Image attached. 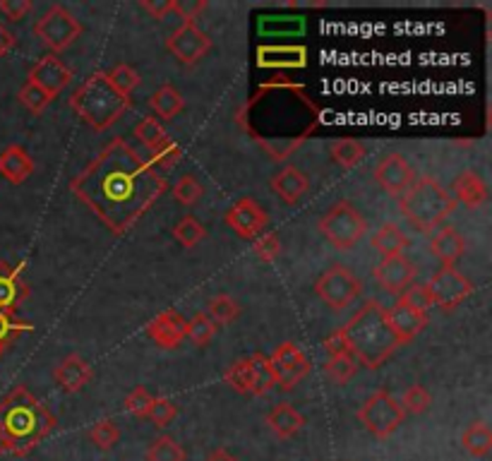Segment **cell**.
I'll return each mask as SVG.
<instances>
[{
    "mask_svg": "<svg viewBox=\"0 0 492 461\" xmlns=\"http://www.w3.org/2000/svg\"><path fill=\"white\" fill-rule=\"evenodd\" d=\"M166 187V178L123 137H113L70 181V193L115 236L135 226Z\"/></svg>",
    "mask_w": 492,
    "mask_h": 461,
    "instance_id": "obj_1",
    "label": "cell"
},
{
    "mask_svg": "<svg viewBox=\"0 0 492 461\" xmlns=\"http://www.w3.org/2000/svg\"><path fill=\"white\" fill-rule=\"evenodd\" d=\"M238 123L270 154V159L283 161L303 145L320 125V106L305 92L303 85L289 77L264 82L255 96L241 108Z\"/></svg>",
    "mask_w": 492,
    "mask_h": 461,
    "instance_id": "obj_2",
    "label": "cell"
},
{
    "mask_svg": "<svg viewBox=\"0 0 492 461\" xmlns=\"http://www.w3.org/2000/svg\"><path fill=\"white\" fill-rule=\"evenodd\" d=\"M54 428L55 416L25 385L0 399V455H32Z\"/></svg>",
    "mask_w": 492,
    "mask_h": 461,
    "instance_id": "obj_3",
    "label": "cell"
},
{
    "mask_svg": "<svg viewBox=\"0 0 492 461\" xmlns=\"http://www.w3.org/2000/svg\"><path fill=\"white\" fill-rule=\"evenodd\" d=\"M341 335L346 339L349 354L370 370L385 366L391 354L401 346L389 327L387 307L375 298L365 301L363 307H358L351 320L341 327Z\"/></svg>",
    "mask_w": 492,
    "mask_h": 461,
    "instance_id": "obj_4",
    "label": "cell"
},
{
    "mask_svg": "<svg viewBox=\"0 0 492 461\" xmlns=\"http://www.w3.org/2000/svg\"><path fill=\"white\" fill-rule=\"evenodd\" d=\"M68 106L82 121L87 123L96 133H106L108 127H113L128 114L133 101L123 99L108 82V75L103 70H96L82 82L80 87L70 94Z\"/></svg>",
    "mask_w": 492,
    "mask_h": 461,
    "instance_id": "obj_5",
    "label": "cell"
},
{
    "mask_svg": "<svg viewBox=\"0 0 492 461\" xmlns=\"http://www.w3.org/2000/svg\"><path fill=\"white\" fill-rule=\"evenodd\" d=\"M457 207L458 205L452 195L432 175H420L418 181H413L399 197V212L420 234H432L457 212Z\"/></svg>",
    "mask_w": 492,
    "mask_h": 461,
    "instance_id": "obj_6",
    "label": "cell"
},
{
    "mask_svg": "<svg viewBox=\"0 0 492 461\" xmlns=\"http://www.w3.org/2000/svg\"><path fill=\"white\" fill-rule=\"evenodd\" d=\"M320 231L331 246L341 250V253H349L353 246H358V241L368 234V221L365 216L353 207L349 200H339L337 205H331L327 209V215L320 219Z\"/></svg>",
    "mask_w": 492,
    "mask_h": 461,
    "instance_id": "obj_7",
    "label": "cell"
},
{
    "mask_svg": "<svg viewBox=\"0 0 492 461\" xmlns=\"http://www.w3.org/2000/svg\"><path fill=\"white\" fill-rule=\"evenodd\" d=\"M356 416L358 421L363 423V428L370 435H375L378 440H389L391 435L397 433L399 426L406 421V411L387 389L372 392L365 399L363 406L358 408Z\"/></svg>",
    "mask_w": 492,
    "mask_h": 461,
    "instance_id": "obj_8",
    "label": "cell"
},
{
    "mask_svg": "<svg viewBox=\"0 0 492 461\" xmlns=\"http://www.w3.org/2000/svg\"><path fill=\"white\" fill-rule=\"evenodd\" d=\"M34 34L44 46L51 48L54 54H61V51L70 48L74 41L80 39L82 25L68 7L55 3L41 15V20H36Z\"/></svg>",
    "mask_w": 492,
    "mask_h": 461,
    "instance_id": "obj_9",
    "label": "cell"
},
{
    "mask_svg": "<svg viewBox=\"0 0 492 461\" xmlns=\"http://www.w3.org/2000/svg\"><path fill=\"white\" fill-rule=\"evenodd\" d=\"M360 291H363V281L358 279L351 269L344 267V265L330 267L315 284V294L337 313L351 306L360 296Z\"/></svg>",
    "mask_w": 492,
    "mask_h": 461,
    "instance_id": "obj_10",
    "label": "cell"
},
{
    "mask_svg": "<svg viewBox=\"0 0 492 461\" xmlns=\"http://www.w3.org/2000/svg\"><path fill=\"white\" fill-rule=\"evenodd\" d=\"M271 368L277 375V387L283 392H293L296 385H300L303 377H308L312 370L308 356L293 344V341H283L281 346L274 348V354L270 356Z\"/></svg>",
    "mask_w": 492,
    "mask_h": 461,
    "instance_id": "obj_11",
    "label": "cell"
},
{
    "mask_svg": "<svg viewBox=\"0 0 492 461\" xmlns=\"http://www.w3.org/2000/svg\"><path fill=\"white\" fill-rule=\"evenodd\" d=\"M425 286L432 296V306L442 307V310H454L473 294L471 281L454 267H442L439 272H435Z\"/></svg>",
    "mask_w": 492,
    "mask_h": 461,
    "instance_id": "obj_12",
    "label": "cell"
},
{
    "mask_svg": "<svg viewBox=\"0 0 492 461\" xmlns=\"http://www.w3.org/2000/svg\"><path fill=\"white\" fill-rule=\"evenodd\" d=\"M214 41L207 32L197 27V22H182L176 32L166 39V48L176 55L182 65H195L210 54Z\"/></svg>",
    "mask_w": 492,
    "mask_h": 461,
    "instance_id": "obj_13",
    "label": "cell"
},
{
    "mask_svg": "<svg viewBox=\"0 0 492 461\" xmlns=\"http://www.w3.org/2000/svg\"><path fill=\"white\" fill-rule=\"evenodd\" d=\"M418 269L406 255H391V257H382L378 267L372 269V276L379 286L385 288L387 294L401 296L406 288L416 281Z\"/></svg>",
    "mask_w": 492,
    "mask_h": 461,
    "instance_id": "obj_14",
    "label": "cell"
},
{
    "mask_svg": "<svg viewBox=\"0 0 492 461\" xmlns=\"http://www.w3.org/2000/svg\"><path fill=\"white\" fill-rule=\"evenodd\" d=\"M226 224H229L236 236H241L243 241H255L257 236L264 234V228L270 224V216L262 209V205H257L252 197H243L238 200L233 207L226 212Z\"/></svg>",
    "mask_w": 492,
    "mask_h": 461,
    "instance_id": "obj_15",
    "label": "cell"
},
{
    "mask_svg": "<svg viewBox=\"0 0 492 461\" xmlns=\"http://www.w3.org/2000/svg\"><path fill=\"white\" fill-rule=\"evenodd\" d=\"M416 181V171L401 154H387L385 159L375 166V183L385 190L389 197H401L406 187Z\"/></svg>",
    "mask_w": 492,
    "mask_h": 461,
    "instance_id": "obj_16",
    "label": "cell"
},
{
    "mask_svg": "<svg viewBox=\"0 0 492 461\" xmlns=\"http://www.w3.org/2000/svg\"><path fill=\"white\" fill-rule=\"evenodd\" d=\"M73 70H70L61 58H55V55H46V58H41L32 70H29L27 82H34L36 87H41L44 92L55 99L63 89L68 87L70 80H73Z\"/></svg>",
    "mask_w": 492,
    "mask_h": 461,
    "instance_id": "obj_17",
    "label": "cell"
},
{
    "mask_svg": "<svg viewBox=\"0 0 492 461\" xmlns=\"http://www.w3.org/2000/svg\"><path fill=\"white\" fill-rule=\"evenodd\" d=\"M32 288L22 276V265L13 267L7 262H0V313L15 315L20 306L29 298Z\"/></svg>",
    "mask_w": 492,
    "mask_h": 461,
    "instance_id": "obj_18",
    "label": "cell"
},
{
    "mask_svg": "<svg viewBox=\"0 0 492 461\" xmlns=\"http://www.w3.org/2000/svg\"><path fill=\"white\" fill-rule=\"evenodd\" d=\"M185 332H188V320L181 317L176 310H163V313L156 315L154 320L147 322V327H144V335L162 348L181 346V341L185 339Z\"/></svg>",
    "mask_w": 492,
    "mask_h": 461,
    "instance_id": "obj_19",
    "label": "cell"
},
{
    "mask_svg": "<svg viewBox=\"0 0 492 461\" xmlns=\"http://www.w3.org/2000/svg\"><path fill=\"white\" fill-rule=\"evenodd\" d=\"M54 377L61 385L63 392L77 395V392H82L92 382L94 373H92V366L80 354H70L55 366Z\"/></svg>",
    "mask_w": 492,
    "mask_h": 461,
    "instance_id": "obj_20",
    "label": "cell"
},
{
    "mask_svg": "<svg viewBox=\"0 0 492 461\" xmlns=\"http://www.w3.org/2000/svg\"><path fill=\"white\" fill-rule=\"evenodd\" d=\"M387 317H389L391 332H394V336H397L401 346L411 344V341L428 327V315L416 313V310L406 307L401 301H397L394 307H387Z\"/></svg>",
    "mask_w": 492,
    "mask_h": 461,
    "instance_id": "obj_21",
    "label": "cell"
},
{
    "mask_svg": "<svg viewBox=\"0 0 492 461\" xmlns=\"http://www.w3.org/2000/svg\"><path fill=\"white\" fill-rule=\"evenodd\" d=\"M34 174V159L22 145H10L0 152V175L13 185H22Z\"/></svg>",
    "mask_w": 492,
    "mask_h": 461,
    "instance_id": "obj_22",
    "label": "cell"
},
{
    "mask_svg": "<svg viewBox=\"0 0 492 461\" xmlns=\"http://www.w3.org/2000/svg\"><path fill=\"white\" fill-rule=\"evenodd\" d=\"M270 185L283 205H296V202H300V197L310 190L308 175L298 166H283L281 171L271 178Z\"/></svg>",
    "mask_w": 492,
    "mask_h": 461,
    "instance_id": "obj_23",
    "label": "cell"
},
{
    "mask_svg": "<svg viewBox=\"0 0 492 461\" xmlns=\"http://www.w3.org/2000/svg\"><path fill=\"white\" fill-rule=\"evenodd\" d=\"M430 253L442 262V267H454L466 253L464 236L458 234L454 226L439 228L438 234L430 238Z\"/></svg>",
    "mask_w": 492,
    "mask_h": 461,
    "instance_id": "obj_24",
    "label": "cell"
},
{
    "mask_svg": "<svg viewBox=\"0 0 492 461\" xmlns=\"http://www.w3.org/2000/svg\"><path fill=\"white\" fill-rule=\"evenodd\" d=\"M257 65L271 70L308 65V51L303 46H262L257 51Z\"/></svg>",
    "mask_w": 492,
    "mask_h": 461,
    "instance_id": "obj_25",
    "label": "cell"
},
{
    "mask_svg": "<svg viewBox=\"0 0 492 461\" xmlns=\"http://www.w3.org/2000/svg\"><path fill=\"white\" fill-rule=\"evenodd\" d=\"M452 193L454 202H457V205L461 202V205L468 209L483 207L487 200L486 181H483L476 171H464V174H458V178L452 185Z\"/></svg>",
    "mask_w": 492,
    "mask_h": 461,
    "instance_id": "obj_26",
    "label": "cell"
},
{
    "mask_svg": "<svg viewBox=\"0 0 492 461\" xmlns=\"http://www.w3.org/2000/svg\"><path fill=\"white\" fill-rule=\"evenodd\" d=\"M267 426L274 435H277L279 440H290V437H296L305 426V416L293 408L290 404H277V406L271 408L270 414H267Z\"/></svg>",
    "mask_w": 492,
    "mask_h": 461,
    "instance_id": "obj_27",
    "label": "cell"
},
{
    "mask_svg": "<svg viewBox=\"0 0 492 461\" xmlns=\"http://www.w3.org/2000/svg\"><path fill=\"white\" fill-rule=\"evenodd\" d=\"M408 236L401 231L399 224L394 221H385L382 226L375 231L372 236V247L382 253V257H391V255H404V250L408 247Z\"/></svg>",
    "mask_w": 492,
    "mask_h": 461,
    "instance_id": "obj_28",
    "label": "cell"
},
{
    "mask_svg": "<svg viewBox=\"0 0 492 461\" xmlns=\"http://www.w3.org/2000/svg\"><path fill=\"white\" fill-rule=\"evenodd\" d=\"M248 363H250V395L262 396L277 387V375H274V368H271L270 356L252 354L248 358Z\"/></svg>",
    "mask_w": 492,
    "mask_h": 461,
    "instance_id": "obj_29",
    "label": "cell"
},
{
    "mask_svg": "<svg viewBox=\"0 0 492 461\" xmlns=\"http://www.w3.org/2000/svg\"><path fill=\"white\" fill-rule=\"evenodd\" d=\"M149 106L154 108V114L159 115L162 121H171V118H176L182 108H185V99H182V94L178 92L173 85H163V87H159L152 94Z\"/></svg>",
    "mask_w": 492,
    "mask_h": 461,
    "instance_id": "obj_30",
    "label": "cell"
},
{
    "mask_svg": "<svg viewBox=\"0 0 492 461\" xmlns=\"http://www.w3.org/2000/svg\"><path fill=\"white\" fill-rule=\"evenodd\" d=\"M461 447L466 449V455L483 459L492 452V433L487 428V423L476 421L461 433Z\"/></svg>",
    "mask_w": 492,
    "mask_h": 461,
    "instance_id": "obj_31",
    "label": "cell"
},
{
    "mask_svg": "<svg viewBox=\"0 0 492 461\" xmlns=\"http://www.w3.org/2000/svg\"><path fill=\"white\" fill-rule=\"evenodd\" d=\"M106 75H108V82H111V87L121 94L123 99L133 101V92H135V89L142 85V77L135 67L128 65V63H118V65Z\"/></svg>",
    "mask_w": 492,
    "mask_h": 461,
    "instance_id": "obj_32",
    "label": "cell"
},
{
    "mask_svg": "<svg viewBox=\"0 0 492 461\" xmlns=\"http://www.w3.org/2000/svg\"><path fill=\"white\" fill-rule=\"evenodd\" d=\"M365 156H368V154H365L363 142L353 140V137H344V140H337L331 145V159L337 161L341 168L358 166Z\"/></svg>",
    "mask_w": 492,
    "mask_h": 461,
    "instance_id": "obj_33",
    "label": "cell"
},
{
    "mask_svg": "<svg viewBox=\"0 0 492 461\" xmlns=\"http://www.w3.org/2000/svg\"><path fill=\"white\" fill-rule=\"evenodd\" d=\"M207 315H210L216 327H219V325H231V322H236V317L241 315V306H238L233 296L219 294L214 296L210 306H207Z\"/></svg>",
    "mask_w": 492,
    "mask_h": 461,
    "instance_id": "obj_34",
    "label": "cell"
},
{
    "mask_svg": "<svg viewBox=\"0 0 492 461\" xmlns=\"http://www.w3.org/2000/svg\"><path fill=\"white\" fill-rule=\"evenodd\" d=\"M358 370V361L351 354H341V356H330V361L324 363V373L331 382L337 385H346L351 380Z\"/></svg>",
    "mask_w": 492,
    "mask_h": 461,
    "instance_id": "obj_35",
    "label": "cell"
},
{
    "mask_svg": "<svg viewBox=\"0 0 492 461\" xmlns=\"http://www.w3.org/2000/svg\"><path fill=\"white\" fill-rule=\"evenodd\" d=\"M204 236H207V231H204L202 224H200L195 216H190V215L182 216V219L176 224V228H173V238H176L185 250L200 246V243L204 241Z\"/></svg>",
    "mask_w": 492,
    "mask_h": 461,
    "instance_id": "obj_36",
    "label": "cell"
},
{
    "mask_svg": "<svg viewBox=\"0 0 492 461\" xmlns=\"http://www.w3.org/2000/svg\"><path fill=\"white\" fill-rule=\"evenodd\" d=\"M135 137L149 149V152H154L159 145H163V142L169 140V133L163 130L162 123L149 115V118H142L135 125Z\"/></svg>",
    "mask_w": 492,
    "mask_h": 461,
    "instance_id": "obj_37",
    "label": "cell"
},
{
    "mask_svg": "<svg viewBox=\"0 0 492 461\" xmlns=\"http://www.w3.org/2000/svg\"><path fill=\"white\" fill-rule=\"evenodd\" d=\"M147 461H185V449L173 437L162 435L147 449Z\"/></svg>",
    "mask_w": 492,
    "mask_h": 461,
    "instance_id": "obj_38",
    "label": "cell"
},
{
    "mask_svg": "<svg viewBox=\"0 0 492 461\" xmlns=\"http://www.w3.org/2000/svg\"><path fill=\"white\" fill-rule=\"evenodd\" d=\"M17 99H20V104L27 108L29 114H34V115L44 114V111L48 108V104L54 101L46 92H44V89L36 87L34 82H25L20 92H17Z\"/></svg>",
    "mask_w": 492,
    "mask_h": 461,
    "instance_id": "obj_39",
    "label": "cell"
},
{
    "mask_svg": "<svg viewBox=\"0 0 492 461\" xmlns=\"http://www.w3.org/2000/svg\"><path fill=\"white\" fill-rule=\"evenodd\" d=\"M27 332H34L32 322L17 320L15 315L0 313V346L7 348L13 341H17L22 335H27Z\"/></svg>",
    "mask_w": 492,
    "mask_h": 461,
    "instance_id": "obj_40",
    "label": "cell"
},
{
    "mask_svg": "<svg viewBox=\"0 0 492 461\" xmlns=\"http://www.w3.org/2000/svg\"><path fill=\"white\" fill-rule=\"evenodd\" d=\"M89 440L94 442L102 452H108V449H113L115 445H118V440H121V430H118L115 421L102 418L99 423H94V428L89 430Z\"/></svg>",
    "mask_w": 492,
    "mask_h": 461,
    "instance_id": "obj_41",
    "label": "cell"
},
{
    "mask_svg": "<svg viewBox=\"0 0 492 461\" xmlns=\"http://www.w3.org/2000/svg\"><path fill=\"white\" fill-rule=\"evenodd\" d=\"M216 325L212 322V317L207 313H197L192 320H188V332L185 336L195 341L197 346H210V341L214 339L216 335Z\"/></svg>",
    "mask_w": 492,
    "mask_h": 461,
    "instance_id": "obj_42",
    "label": "cell"
},
{
    "mask_svg": "<svg viewBox=\"0 0 492 461\" xmlns=\"http://www.w3.org/2000/svg\"><path fill=\"white\" fill-rule=\"evenodd\" d=\"M399 404H401V408H404L406 414L420 416V414H425L428 408H430L432 396H430V392L423 387V385H411V387H406L404 396L399 399Z\"/></svg>",
    "mask_w": 492,
    "mask_h": 461,
    "instance_id": "obj_43",
    "label": "cell"
},
{
    "mask_svg": "<svg viewBox=\"0 0 492 461\" xmlns=\"http://www.w3.org/2000/svg\"><path fill=\"white\" fill-rule=\"evenodd\" d=\"M181 159H182L181 145H176V142L169 137V140L163 142V145H159V147L152 152V159H149V164H152V166H154L156 171L162 174V171H171V168L176 166Z\"/></svg>",
    "mask_w": 492,
    "mask_h": 461,
    "instance_id": "obj_44",
    "label": "cell"
},
{
    "mask_svg": "<svg viewBox=\"0 0 492 461\" xmlns=\"http://www.w3.org/2000/svg\"><path fill=\"white\" fill-rule=\"evenodd\" d=\"M171 193H173V197H176L181 205H185V207H192V205H195V202L204 195V187L200 185V181H197L195 175L185 174L178 178V183L173 185V190H171Z\"/></svg>",
    "mask_w": 492,
    "mask_h": 461,
    "instance_id": "obj_45",
    "label": "cell"
},
{
    "mask_svg": "<svg viewBox=\"0 0 492 461\" xmlns=\"http://www.w3.org/2000/svg\"><path fill=\"white\" fill-rule=\"evenodd\" d=\"M176 416H178V406L173 404V401L166 399V396H154L152 406H149L147 418L154 423L156 428H166V426H171V423H173V418H176Z\"/></svg>",
    "mask_w": 492,
    "mask_h": 461,
    "instance_id": "obj_46",
    "label": "cell"
},
{
    "mask_svg": "<svg viewBox=\"0 0 492 461\" xmlns=\"http://www.w3.org/2000/svg\"><path fill=\"white\" fill-rule=\"evenodd\" d=\"M399 301L404 303L406 307H411V310L423 313V315H428V310L432 307V296L425 284H411V286L406 288L404 294L399 296Z\"/></svg>",
    "mask_w": 492,
    "mask_h": 461,
    "instance_id": "obj_47",
    "label": "cell"
},
{
    "mask_svg": "<svg viewBox=\"0 0 492 461\" xmlns=\"http://www.w3.org/2000/svg\"><path fill=\"white\" fill-rule=\"evenodd\" d=\"M223 380L229 382L231 389L238 392V395H250V363L245 361L233 363L226 373H223Z\"/></svg>",
    "mask_w": 492,
    "mask_h": 461,
    "instance_id": "obj_48",
    "label": "cell"
},
{
    "mask_svg": "<svg viewBox=\"0 0 492 461\" xmlns=\"http://www.w3.org/2000/svg\"><path fill=\"white\" fill-rule=\"evenodd\" d=\"M152 401H154V395H149L147 387H142L140 385V387H135L128 396H125V411L142 421V418H147Z\"/></svg>",
    "mask_w": 492,
    "mask_h": 461,
    "instance_id": "obj_49",
    "label": "cell"
},
{
    "mask_svg": "<svg viewBox=\"0 0 492 461\" xmlns=\"http://www.w3.org/2000/svg\"><path fill=\"white\" fill-rule=\"evenodd\" d=\"M252 250H255L257 260L262 262H274L281 255V241L277 238V234H260L252 243Z\"/></svg>",
    "mask_w": 492,
    "mask_h": 461,
    "instance_id": "obj_50",
    "label": "cell"
},
{
    "mask_svg": "<svg viewBox=\"0 0 492 461\" xmlns=\"http://www.w3.org/2000/svg\"><path fill=\"white\" fill-rule=\"evenodd\" d=\"M204 10H207V0H173V13L182 22H197Z\"/></svg>",
    "mask_w": 492,
    "mask_h": 461,
    "instance_id": "obj_51",
    "label": "cell"
},
{
    "mask_svg": "<svg viewBox=\"0 0 492 461\" xmlns=\"http://www.w3.org/2000/svg\"><path fill=\"white\" fill-rule=\"evenodd\" d=\"M32 10H34L32 0H0V13L5 15L10 22H20Z\"/></svg>",
    "mask_w": 492,
    "mask_h": 461,
    "instance_id": "obj_52",
    "label": "cell"
},
{
    "mask_svg": "<svg viewBox=\"0 0 492 461\" xmlns=\"http://www.w3.org/2000/svg\"><path fill=\"white\" fill-rule=\"evenodd\" d=\"M142 10L152 15L154 20H166L173 13V0H142Z\"/></svg>",
    "mask_w": 492,
    "mask_h": 461,
    "instance_id": "obj_53",
    "label": "cell"
},
{
    "mask_svg": "<svg viewBox=\"0 0 492 461\" xmlns=\"http://www.w3.org/2000/svg\"><path fill=\"white\" fill-rule=\"evenodd\" d=\"M324 348H327V354L330 356H341L349 354V346H346V339L341 335V329H337L334 335H330L324 339Z\"/></svg>",
    "mask_w": 492,
    "mask_h": 461,
    "instance_id": "obj_54",
    "label": "cell"
},
{
    "mask_svg": "<svg viewBox=\"0 0 492 461\" xmlns=\"http://www.w3.org/2000/svg\"><path fill=\"white\" fill-rule=\"evenodd\" d=\"M15 44H17V39H15V34L10 32L7 27H3L0 25V55H7L10 51L15 48Z\"/></svg>",
    "mask_w": 492,
    "mask_h": 461,
    "instance_id": "obj_55",
    "label": "cell"
},
{
    "mask_svg": "<svg viewBox=\"0 0 492 461\" xmlns=\"http://www.w3.org/2000/svg\"><path fill=\"white\" fill-rule=\"evenodd\" d=\"M204 461H238V459L231 455V452H226V449H214V452H212V455Z\"/></svg>",
    "mask_w": 492,
    "mask_h": 461,
    "instance_id": "obj_56",
    "label": "cell"
},
{
    "mask_svg": "<svg viewBox=\"0 0 492 461\" xmlns=\"http://www.w3.org/2000/svg\"><path fill=\"white\" fill-rule=\"evenodd\" d=\"M3 354H5V348H3V346H0V356H3Z\"/></svg>",
    "mask_w": 492,
    "mask_h": 461,
    "instance_id": "obj_57",
    "label": "cell"
}]
</instances>
